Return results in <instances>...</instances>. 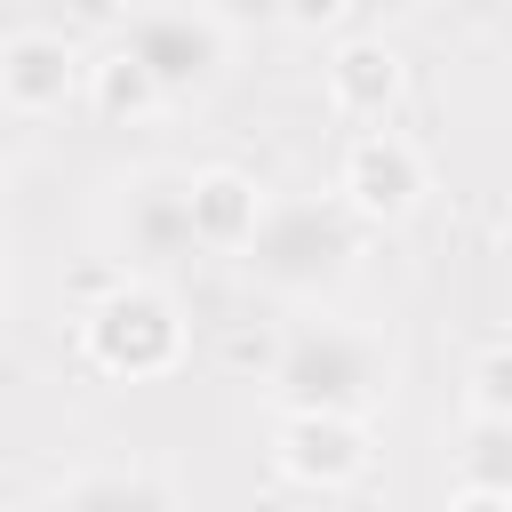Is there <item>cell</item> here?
Masks as SVG:
<instances>
[{
    "label": "cell",
    "mask_w": 512,
    "mask_h": 512,
    "mask_svg": "<svg viewBox=\"0 0 512 512\" xmlns=\"http://www.w3.org/2000/svg\"><path fill=\"white\" fill-rule=\"evenodd\" d=\"M496 264H504V280H512V224L496 232Z\"/></svg>",
    "instance_id": "4fadbf2b"
},
{
    "label": "cell",
    "mask_w": 512,
    "mask_h": 512,
    "mask_svg": "<svg viewBox=\"0 0 512 512\" xmlns=\"http://www.w3.org/2000/svg\"><path fill=\"white\" fill-rule=\"evenodd\" d=\"M56 512H160V488L144 472H72Z\"/></svg>",
    "instance_id": "30bf717a"
},
{
    "label": "cell",
    "mask_w": 512,
    "mask_h": 512,
    "mask_svg": "<svg viewBox=\"0 0 512 512\" xmlns=\"http://www.w3.org/2000/svg\"><path fill=\"white\" fill-rule=\"evenodd\" d=\"M80 88H88V56L72 48V32H56V24H16V32L0 40V104H8V120H48V112H64Z\"/></svg>",
    "instance_id": "277c9868"
},
{
    "label": "cell",
    "mask_w": 512,
    "mask_h": 512,
    "mask_svg": "<svg viewBox=\"0 0 512 512\" xmlns=\"http://www.w3.org/2000/svg\"><path fill=\"white\" fill-rule=\"evenodd\" d=\"M368 464H376L368 424L344 408H288L272 424V472L296 488H352Z\"/></svg>",
    "instance_id": "3957f363"
},
{
    "label": "cell",
    "mask_w": 512,
    "mask_h": 512,
    "mask_svg": "<svg viewBox=\"0 0 512 512\" xmlns=\"http://www.w3.org/2000/svg\"><path fill=\"white\" fill-rule=\"evenodd\" d=\"M216 360H224L232 376H280V368H288V336H280L272 320H232V328L216 336Z\"/></svg>",
    "instance_id": "8fae6325"
},
{
    "label": "cell",
    "mask_w": 512,
    "mask_h": 512,
    "mask_svg": "<svg viewBox=\"0 0 512 512\" xmlns=\"http://www.w3.org/2000/svg\"><path fill=\"white\" fill-rule=\"evenodd\" d=\"M320 80H328V112H336V120H360V128H384L392 104L408 96L400 48H392V40H368V32H344V40L328 48Z\"/></svg>",
    "instance_id": "52a82bcc"
},
{
    "label": "cell",
    "mask_w": 512,
    "mask_h": 512,
    "mask_svg": "<svg viewBox=\"0 0 512 512\" xmlns=\"http://www.w3.org/2000/svg\"><path fill=\"white\" fill-rule=\"evenodd\" d=\"M264 216H272L264 184H256L248 168H232V160H208V168L184 184V224H192V248H208V256L256 248Z\"/></svg>",
    "instance_id": "8992f818"
},
{
    "label": "cell",
    "mask_w": 512,
    "mask_h": 512,
    "mask_svg": "<svg viewBox=\"0 0 512 512\" xmlns=\"http://www.w3.org/2000/svg\"><path fill=\"white\" fill-rule=\"evenodd\" d=\"M8 512H48V504H8Z\"/></svg>",
    "instance_id": "5bb4252c"
},
{
    "label": "cell",
    "mask_w": 512,
    "mask_h": 512,
    "mask_svg": "<svg viewBox=\"0 0 512 512\" xmlns=\"http://www.w3.org/2000/svg\"><path fill=\"white\" fill-rule=\"evenodd\" d=\"M280 16H288L296 32H320V24H336V16H344V0H280Z\"/></svg>",
    "instance_id": "7c38bea8"
},
{
    "label": "cell",
    "mask_w": 512,
    "mask_h": 512,
    "mask_svg": "<svg viewBox=\"0 0 512 512\" xmlns=\"http://www.w3.org/2000/svg\"><path fill=\"white\" fill-rule=\"evenodd\" d=\"M88 112L96 120H112V128H136V120H152L160 104H168V80L128 48V40H112V48H96L88 56Z\"/></svg>",
    "instance_id": "ba28073f"
},
{
    "label": "cell",
    "mask_w": 512,
    "mask_h": 512,
    "mask_svg": "<svg viewBox=\"0 0 512 512\" xmlns=\"http://www.w3.org/2000/svg\"><path fill=\"white\" fill-rule=\"evenodd\" d=\"M80 360L112 384H152L184 360V304L152 280H120L112 296H96L80 312Z\"/></svg>",
    "instance_id": "6da1fadb"
},
{
    "label": "cell",
    "mask_w": 512,
    "mask_h": 512,
    "mask_svg": "<svg viewBox=\"0 0 512 512\" xmlns=\"http://www.w3.org/2000/svg\"><path fill=\"white\" fill-rule=\"evenodd\" d=\"M432 192V160L408 128H360L336 160V200L360 224H408Z\"/></svg>",
    "instance_id": "7a4b0ae2"
},
{
    "label": "cell",
    "mask_w": 512,
    "mask_h": 512,
    "mask_svg": "<svg viewBox=\"0 0 512 512\" xmlns=\"http://www.w3.org/2000/svg\"><path fill=\"white\" fill-rule=\"evenodd\" d=\"M160 80H168V96H184V88H208L216 72H224V24L208 16V8H176V0H160V8H136V24L120 32Z\"/></svg>",
    "instance_id": "5b68a950"
},
{
    "label": "cell",
    "mask_w": 512,
    "mask_h": 512,
    "mask_svg": "<svg viewBox=\"0 0 512 512\" xmlns=\"http://www.w3.org/2000/svg\"><path fill=\"white\" fill-rule=\"evenodd\" d=\"M464 408H472V424L512 432V336H488L464 360Z\"/></svg>",
    "instance_id": "9c48e42d"
}]
</instances>
